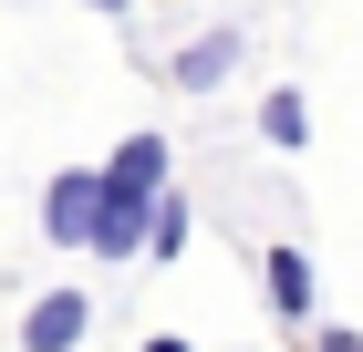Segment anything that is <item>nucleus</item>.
<instances>
[{
    "label": "nucleus",
    "mask_w": 363,
    "mask_h": 352,
    "mask_svg": "<svg viewBox=\"0 0 363 352\" xmlns=\"http://www.w3.org/2000/svg\"><path fill=\"white\" fill-rule=\"evenodd\" d=\"M177 249H187V197L156 187V208H145V270H167Z\"/></svg>",
    "instance_id": "7"
},
{
    "label": "nucleus",
    "mask_w": 363,
    "mask_h": 352,
    "mask_svg": "<svg viewBox=\"0 0 363 352\" xmlns=\"http://www.w3.org/2000/svg\"><path fill=\"white\" fill-rule=\"evenodd\" d=\"M259 270H270V311L280 322H311V259L301 249H259Z\"/></svg>",
    "instance_id": "5"
},
{
    "label": "nucleus",
    "mask_w": 363,
    "mask_h": 352,
    "mask_svg": "<svg viewBox=\"0 0 363 352\" xmlns=\"http://www.w3.org/2000/svg\"><path fill=\"white\" fill-rule=\"evenodd\" d=\"M145 352H197V342H187V331H156V342H145Z\"/></svg>",
    "instance_id": "10"
},
{
    "label": "nucleus",
    "mask_w": 363,
    "mask_h": 352,
    "mask_svg": "<svg viewBox=\"0 0 363 352\" xmlns=\"http://www.w3.org/2000/svg\"><path fill=\"white\" fill-rule=\"evenodd\" d=\"M84 11H104V21H125V11H135V0H84Z\"/></svg>",
    "instance_id": "11"
},
{
    "label": "nucleus",
    "mask_w": 363,
    "mask_h": 352,
    "mask_svg": "<svg viewBox=\"0 0 363 352\" xmlns=\"http://www.w3.org/2000/svg\"><path fill=\"white\" fill-rule=\"evenodd\" d=\"M84 322H94L84 290H42V300L21 311V352H73V342H84Z\"/></svg>",
    "instance_id": "3"
},
{
    "label": "nucleus",
    "mask_w": 363,
    "mask_h": 352,
    "mask_svg": "<svg viewBox=\"0 0 363 352\" xmlns=\"http://www.w3.org/2000/svg\"><path fill=\"white\" fill-rule=\"evenodd\" d=\"M259 145H280V156L311 145V104H301V93H270V104H259Z\"/></svg>",
    "instance_id": "8"
},
{
    "label": "nucleus",
    "mask_w": 363,
    "mask_h": 352,
    "mask_svg": "<svg viewBox=\"0 0 363 352\" xmlns=\"http://www.w3.org/2000/svg\"><path fill=\"white\" fill-rule=\"evenodd\" d=\"M311 352H363V331H322V342H311Z\"/></svg>",
    "instance_id": "9"
},
{
    "label": "nucleus",
    "mask_w": 363,
    "mask_h": 352,
    "mask_svg": "<svg viewBox=\"0 0 363 352\" xmlns=\"http://www.w3.org/2000/svg\"><path fill=\"white\" fill-rule=\"evenodd\" d=\"M104 187H167V135H156V125L125 135V145L104 156Z\"/></svg>",
    "instance_id": "4"
},
{
    "label": "nucleus",
    "mask_w": 363,
    "mask_h": 352,
    "mask_svg": "<svg viewBox=\"0 0 363 352\" xmlns=\"http://www.w3.org/2000/svg\"><path fill=\"white\" fill-rule=\"evenodd\" d=\"M228 62H239V31H197V42H187V52H177V83H187V93H208V83H228Z\"/></svg>",
    "instance_id": "6"
},
{
    "label": "nucleus",
    "mask_w": 363,
    "mask_h": 352,
    "mask_svg": "<svg viewBox=\"0 0 363 352\" xmlns=\"http://www.w3.org/2000/svg\"><path fill=\"white\" fill-rule=\"evenodd\" d=\"M145 208H156V187H104V197H94V228H84V249H94V259H135V239H145Z\"/></svg>",
    "instance_id": "2"
},
{
    "label": "nucleus",
    "mask_w": 363,
    "mask_h": 352,
    "mask_svg": "<svg viewBox=\"0 0 363 352\" xmlns=\"http://www.w3.org/2000/svg\"><path fill=\"white\" fill-rule=\"evenodd\" d=\"M94 197H104V166H62L52 187H42V228H52V249H84Z\"/></svg>",
    "instance_id": "1"
}]
</instances>
